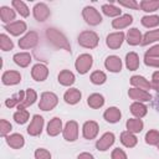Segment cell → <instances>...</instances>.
Returning a JSON list of instances; mask_svg holds the SVG:
<instances>
[{"instance_id": "obj_1", "label": "cell", "mask_w": 159, "mask_h": 159, "mask_svg": "<svg viewBox=\"0 0 159 159\" xmlns=\"http://www.w3.org/2000/svg\"><path fill=\"white\" fill-rule=\"evenodd\" d=\"M107 67L111 68V71H119L120 70V61L117 57H111L107 61Z\"/></svg>"}, {"instance_id": "obj_2", "label": "cell", "mask_w": 159, "mask_h": 159, "mask_svg": "<svg viewBox=\"0 0 159 159\" xmlns=\"http://www.w3.org/2000/svg\"><path fill=\"white\" fill-rule=\"evenodd\" d=\"M119 117H120V113L117 111V108H111V109L106 113V118H107V120H111V122H116V120H118Z\"/></svg>"}, {"instance_id": "obj_3", "label": "cell", "mask_w": 159, "mask_h": 159, "mask_svg": "<svg viewBox=\"0 0 159 159\" xmlns=\"http://www.w3.org/2000/svg\"><path fill=\"white\" fill-rule=\"evenodd\" d=\"M6 29H7L9 31L11 30L12 34L17 35L19 32H22V31L25 30V24H24V22H17V24H15V25H12V26H6Z\"/></svg>"}, {"instance_id": "obj_4", "label": "cell", "mask_w": 159, "mask_h": 159, "mask_svg": "<svg viewBox=\"0 0 159 159\" xmlns=\"http://www.w3.org/2000/svg\"><path fill=\"white\" fill-rule=\"evenodd\" d=\"M142 6L145 11H154L158 6H159V1H143L142 2Z\"/></svg>"}, {"instance_id": "obj_5", "label": "cell", "mask_w": 159, "mask_h": 159, "mask_svg": "<svg viewBox=\"0 0 159 159\" xmlns=\"http://www.w3.org/2000/svg\"><path fill=\"white\" fill-rule=\"evenodd\" d=\"M12 5L19 10V12L21 14V15H24V16H27L29 15V11H27V7H26V5L24 4V2H19V1H12Z\"/></svg>"}, {"instance_id": "obj_6", "label": "cell", "mask_w": 159, "mask_h": 159, "mask_svg": "<svg viewBox=\"0 0 159 159\" xmlns=\"http://www.w3.org/2000/svg\"><path fill=\"white\" fill-rule=\"evenodd\" d=\"M7 7H1V19L2 21H10V19H14V12L9 11Z\"/></svg>"}, {"instance_id": "obj_7", "label": "cell", "mask_w": 159, "mask_h": 159, "mask_svg": "<svg viewBox=\"0 0 159 159\" xmlns=\"http://www.w3.org/2000/svg\"><path fill=\"white\" fill-rule=\"evenodd\" d=\"M102 9H103L104 14H107V15H117V14L120 12V10H118L117 7H113L111 5H103Z\"/></svg>"}, {"instance_id": "obj_8", "label": "cell", "mask_w": 159, "mask_h": 159, "mask_svg": "<svg viewBox=\"0 0 159 159\" xmlns=\"http://www.w3.org/2000/svg\"><path fill=\"white\" fill-rule=\"evenodd\" d=\"M129 39H130V40H128V41H129L130 43H138V42H139L140 35L138 34L137 29H133V30L129 32Z\"/></svg>"}, {"instance_id": "obj_9", "label": "cell", "mask_w": 159, "mask_h": 159, "mask_svg": "<svg viewBox=\"0 0 159 159\" xmlns=\"http://www.w3.org/2000/svg\"><path fill=\"white\" fill-rule=\"evenodd\" d=\"M103 143H106V145H104V149H106L108 144H112V143H113V134H106V135L102 138V140L97 143V147H101Z\"/></svg>"}, {"instance_id": "obj_10", "label": "cell", "mask_w": 159, "mask_h": 159, "mask_svg": "<svg viewBox=\"0 0 159 159\" xmlns=\"http://www.w3.org/2000/svg\"><path fill=\"white\" fill-rule=\"evenodd\" d=\"M137 56L134 55V53H129L128 56H127V62H128V67H130V68H135V66H137Z\"/></svg>"}, {"instance_id": "obj_11", "label": "cell", "mask_w": 159, "mask_h": 159, "mask_svg": "<svg viewBox=\"0 0 159 159\" xmlns=\"http://www.w3.org/2000/svg\"><path fill=\"white\" fill-rule=\"evenodd\" d=\"M26 117H27V113L26 112H19L15 114V119L17 123H25L26 122Z\"/></svg>"}, {"instance_id": "obj_12", "label": "cell", "mask_w": 159, "mask_h": 159, "mask_svg": "<svg viewBox=\"0 0 159 159\" xmlns=\"http://www.w3.org/2000/svg\"><path fill=\"white\" fill-rule=\"evenodd\" d=\"M128 128H133V130L138 132V130H140V128H142V123H140L139 120L135 122V123H133V122L130 120V122H128Z\"/></svg>"}, {"instance_id": "obj_13", "label": "cell", "mask_w": 159, "mask_h": 159, "mask_svg": "<svg viewBox=\"0 0 159 159\" xmlns=\"http://www.w3.org/2000/svg\"><path fill=\"white\" fill-rule=\"evenodd\" d=\"M158 35H159V32H149V34H147V35H145V42H148V41H154Z\"/></svg>"}, {"instance_id": "obj_14", "label": "cell", "mask_w": 159, "mask_h": 159, "mask_svg": "<svg viewBox=\"0 0 159 159\" xmlns=\"http://www.w3.org/2000/svg\"><path fill=\"white\" fill-rule=\"evenodd\" d=\"M120 4H122V5H125V6H133V7H135V9L138 7V5H137L134 1H132V2H120Z\"/></svg>"}, {"instance_id": "obj_15", "label": "cell", "mask_w": 159, "mask_h": 159, "mask_svg": "<svg viewBox=\"0 0 159 159\" xmlns=\"http://www.w3.org/2000/svg\"><path fill=\"white\" fill-rule=\"evenodd\" d=\"M157 107H158V111H159V96L157 97Z\"/></svg>"}]
</instances>
